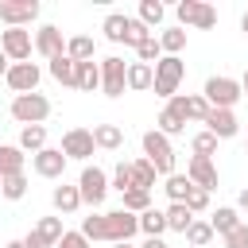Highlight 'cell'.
<instances>
[{
  "label": "cell",
  "mask_w": 248,
  "mask_h": 248,
  "mask_svg": "<svg viewBox=\"0 0 248 248\" xmlns=\"http://www.w3.org/2000/svg\"><path fill=\"white\" fill-rule=\"evenodd\" d=\"M136 232H140V217L128 213V209H112V213L81 217V236H85V240H108V244H120V240H132Z\"/></svg>",
  "instance_id": "1"
},
{
  "label": "cell",
  "mask_w": 248,
  "mask_h": 248,
  "mask_svg": "<svg viewBox=\"0 0 248 248\" xmlns=\"http://www.w3.org/2000/svg\"><path fill=\"white\" fill-rule=\"evenodd\" d=\"M182 78H186V62L178 58V54H163L159 62H155V97H178V85H182Z\"/></svg>",
  "instance_id": "2"
},
{
  "label": "cell",
  "mask_w": 248,
  "mask_h": 248,
  "mask_svg": "<svg viewBox=\"0 0 248 248\" xmlns=\"http://www.w3.org/2000/svg\"><path fill=\"white\" fill-rule=\"evenodd\" d=\"M143 159L155 167V174H163V178H170L174 174V147H170V140L163 136V132H143Z\"/></svg>",
  "instance_id": "3"
},
{
  "label": "cell",
  "mask_w": 248,
  "mask_h": 248,
  "mask_svg": "<svg viewBox=\"0 0 248 248\" xmlns=\"http://www.w3.org/2000/svg\"><path fill=\"white\" fill-rule=\"evenodd\" d=\"M46 116H50V101H46L43 93H23V97H16V101H12V120H19L23 128L43 124Z\"/></svg>",
  "instance_id": "4"
},
{
  "label": "cell",
  "mask_w": 248,
  "mask_h": 248,
  "mask_svg": "<svg viewBox=\"0 0 248 248\" xmlns=\"http://www.w3.org/2000/svg\"><path fill=\"white\" fill-rule=\"evenodd\" d=\"M174 16H178L182 27H198V31H209L217 23V8L205 4V0H178Z\"/></svg>",
  "instance_id": "5"
},
{
  "label": "cell",
  "mask_w": 248,
  "mask_h": 248,
  "mask_svg": "<svg viewBox=\"0 0 248 248\" xmlns=\"http://www.w3.org/2000/svg\"><path fill=\"white\" fill-rule=\"evenodd\" d=\"M202 97L209 101V108H232L244 93H240V81H236V78H225V74H221V78H209V81H205Z\"/></svg>",
  "instance_id": "6"
},
{
  "label": "cell",
  "mask_w": 248,
  "mask_h": 248,
  "mask_svg": "<svg viewBox=\"0 0 248 248\" xmlns=\"http://www.w3.org/2000/svg\"><path fill=\"white\" fill-rule=\"evenodd\" d=\"M124 89H128V62L116 58V54L101 58V93L105 97H120Z\"/></svg>",
  "instance_id": "7"
},
{
  "label": "cell",
  "mask_w": 248,
  "mask_h": 248,
  "mask_svg": "<svg viewBox=\"0 0 248 248\" xmlns=\"http://www.w3.org/2000/svg\"><path fill=\"white\" fill-rule=\"evenodd\" d=\"M0 50H4L12 62H27L31 50H35V39H31L27 27H8V31H0Z\"/></svg>",
  "instance_id": "8"
},
{
  "label": "cell",
  "mask_w": 248,
  "mask_h": 248,
  "mask_svg": "<svg viewBox=\"0 0 248 248\" xmlns=\"http://www.w3.org/2000/svg\"><path fill=\"white\" fill-rule=\"evenodd\" d=\"M39 78H43V70L35 66V62H12V70H8V89L16 93V97H23V93H39Z\"/></svg>",
  "instance_id": "9"
},
{
  "label": "cell",
  "mask_w": 248,
  "mask_h": 248,
  "mask_svg": "<svg viewBox=\"0 0 248 248\" xmlns=\"http://www.w3.org/2000/svg\"><path fill=\"white\" fill-rule=\"evenodd\" d=\"M78 190H81V202H85V205H101L105 194H108V174H105L101 167H81Z\"/></svg>",
  "instance_id": "10"
},
{
  "label": "cell",
  "mask_w": 248,
  "mask_h": 248,
  "mask_svg": "<svg viewBox=\"0 0 248 248\" xmlns=\"http://www.w3.org/2000/svg\"><path fill=\"white\" fill-rule=\"evenodd\" d=\"M39 19V0H4L0 4V23L8 27H31Z\"/></svg>",
  "instance_id": "11"
},
{
  "label": "cell",
  "mask_w": 248,
  "mask_h": 248,
  "mask_svg": "<svg viewBox=\"0 0 248 248\" xmlns=\"http://www.w3.org/2000/svg\"><path fill=\"white\" fill-rule=\"evenodd\" d=\"M62 236H66L62 217H43V221H39V225L23 236V248H54Z\"/></svg>",
  "instance_id": "12"
},
{
  "label": "cell",
  "mask_w": 248,
  "mask_h": 248,
  "mask_svg": "<svg viewBox=\"0 0 248 248\" xmlns=\"http://www.w3.org/2000/svg\"><path fill=\"white\" fill-rule=\"evenodd\" d=\"M97 151V143H93V128H70L66 136H62V155L66 159H89Z\"/></svg>",
  "instance_id": "13"
},
{
  "label": "cell",
  "mask_w": 248,
  "mask_h": 248,
  "mask_svg": "<svg viewBox=\"0 0 248 248\" xmlns=\"http://www.w3.org/2000/svg\"><path fill=\"white\" fill-rule=\"evenodd\" d=\"M35 50H39L46 62L62 58V54H66V39H62V31H58L54 23H43V27L35 31Z\"/></svg>",
  "instance_id": "14"
},
{
  "label": "cell",
  "mask_w": 248,
  "mask_h": 248,
  "mask_svg": "<svg viewBox=\"0 0 248 248\" xmlns=\"http://www.w3.org/2000/svg\"><path fill=\"white\" fill-rule=\"evenodd\" d=\"M66 155H62V147H43L39 155H31V167H35V174H43V178H62V170H66Z\"/></svg>",
  "instance_id": "15"
},
{
  "label": "cell",
  "mask_w": 248,
  "mask_h": 248,
  "mask_svg": "<svg viewBox=\"0 0 248 248\" xmlns=\"http://www.w3.org/2000/svg\"><path fill=\"white\" fill-rule=\"evenodd\" d=\"M205 132H213L217 140H232L240 132V120L232 116V108H209L205 116Z\"/></svg>",
  "instance_id": "16"
},
{
  "label": "cell",
  "mask_w": 248,
  "mask_h": 248,
  "mask_svg": "<svg viewBox=\"0 0 248 248\" xmlns=\"http://www.w3.org/2000/svg\"><path fill=\"white\" fill-rule=\"evenodd\" d=\"M186 178H190L194 186H202V190H217V163L194 155V159L186 163Z\"/></svg>",
  "instance_id": "17"
},
{
  "label": "cell",
  "mask_w": 248,
  "mask_h": 248,
  "mask_svg": "<svg viewBox=\"0 0 248 248\" xmlns=\"http://www.w3.org/2000/svg\"><path fill=\"white\" fill-rule=\"evenodd\" d=\"M167 105H174L186 120H198V124H205V116H209V101H205L202 93H186V97L178 93V97H170Z\"/></svg>",
  "instance_id": "18"
},
{
  "label": "cell",
  "mask_w": 248,
  "mask_h": 248,
  "mask_svg": "<svg viewBox=\"0 0 248 248\" xmlns=\"http://www.w3.org/2000/svg\"><path fill=\"white\" fill-rule=\"evenodd\" d=\"M50 205H54L58 213H78L85 202H81V190H78V186H66V182H62V186H54Z\"/></svg>",
  "instance_id": "19"
},
{
  "label": "cell",
  "mask_w": 248,
  "mask_h": 248,
  "mask_svg": "<svg viewBox=\"0 0 248 248\" xmlns=\"http://www.w3.org/2000/svg\"><path fill=\"white\" fill-rule=\"evenodd\" d=\"M155 132H163L167 140H170V136H182V132H186V116H182L174 105H167V108L159 112V120H155Z\"/></svg>",
  "instance_id": "20"
},
{
  "label": "cell",
  "mask_w": 248,
  "mask_h": 248,
  "mask_svg": "<svg viewBox=\"0 0 248 248\" xmlns=\"http://www.w3.org/2000/svg\"><path fill=\"white\" fill-rule=\"evenodd\" d=\"M151 85H155V66H147V62H128V89L143 93V89H151Z\"/></svg>",
  "instance_id": "21"
},
{
  "label": "cell",
  "mask_w": 248,
  "mask_h": 248,
  "mask_svg": "<svg viewBox=\"0 0 248 248\" xmlns=\"http://www.w3.org/2000/svg\"><path fill=\"white\" fill-rule=\"evenodd\" d=\"M93 143L105 151H120L124 147V132L116 124H93Z\"/></svg>",
  "instance_id": "22"
},
{
  "label": "cell",
  "mask_w": 248,
  "mask_h": 248,
  "mask_svg": "<svg viewBox=\"0 0 248 248\" xmlns=\"http://www.w3.org/2000/svg\"><path fill=\"white\" fill-rule=\"evenodd\" d=\"M163 213H167V229H170V232H182V236H186V229L194 225V213L186 209V202H170Z\"/></svg>",
  "instance_id": "23"
},
{
  "label": "cell",
  "mask_w": 248,
  "mask_h": 248,
  "mask_svg": "<svg viewBox=\"0 0 248 248\" xmlns=\"http://www.w3.org/2000/svg\"><path fill=\"white\" fill-rule=\"evenodd\" d=\"M128 23H132V16L112 12V16H105L101 31H105V39H108V43H124V39H128Z\"/></svg>",
  "instance_id": "24"
},
{
  "label": "cell",
  "mask_w": 248,
  "mask_h": 248,
  "mask_svg": "<svg viewBox=\"0 0 248 248\" xmlns=\"http://www.w3.org/2000/svg\"><path fill=\"white\" fill-rule=\"evenodd\" d=\"M12 174H23V151L12 143H0V178H12Z\"/></svg>",
  "instance_id": "25"
},
{
  "label": "cell",
  "mask_w": 248,
  "mask_h": 248,
  "mask_svg": "<svg viewBox=\"0 0 248 248\" xmlns=\"http://www.w3.org/2000/svg\"><path fill=\"white\" fill-rule=\"evenodd\" d=\"M50 78L74 89V85H78V62H74L70 54H62V58H54V62H50Z\"/></svg>",
  "instance_id": "26"
},
{
  "label": "cell",
  "mask_w": 248,
  "mask_h": 248,
  "mask_svg": "<svg viewBox=\"0 0 248 248\" xmlns=\"http://www.w3.org/2000/svg\"><path fill=\"white\" fill-rule=\"evenodd\" d=\"M74 89H81V93L101 89V62H78V85Z\"/></svg>",
  "instance_id": "27"
},
{
  "label": "cell",
  "mask_w": 248,
  "mask_h": 248,
  "mask_svg": "<svg viewBox=\"0 0 248 248\" xmlns=\"http://www.w3.org/2000/svg\"><path fill=\"white\" fill-rule=\"evenodd\" d=\"M209 225H213V236H229V232L240 225V213H236L232 205H221V209L209 217Z\"/></svg>",
  "instance_id": "28"
},
{
  "label": "cell",
  "mask_w": 248,
  "mask_h": 248,
  "mask_svg": "<svg viewBox=\"0 0 248 248\" xmlns=\"http://www.w3.org/2000/svg\"><path fill=\"white\" fill-rule=\"evenodd\" d=\"M46 147V124H31V128H23L19 132V151H43Z\"/></svg>",
  "instance_id": "29"
},
{
  "label": "cell",
  "mask_w": 248,
  "mask_h": 248,
  "mask_svg": "<svg viewBox=\"0 0 248 248\" xmlns=\"http://www.w3.org/2000/svg\"><path fill=\"white\" fill-rule=\"evenodd\" d=\"M140 232L151 240V236H163L167 232V213L163 209H147V213H140Z\"/></svg>",
  "instance_id": "30"
},
{
  "label": "cell",
  "mask_w": 248,
  "mask_h": 248,
  "mask_svg": "<svg viewBox=\"0 0 248 248\" xmlns=\"http://www.w3.org/2000/svg\"><path fill=\"white\" fill-rule=\"evenodd\" d=\"M66 54H70L74 62H93V39H89V35L66 39Z\"/></svg>",
  "instance_id": "31"
},
{
  "label": "cell",
  "mask_w": 248,
  "mask_h": 248,
  "mask_svg": "<svg viewBox=\"0 0 248 248\" xmlns=\"http://www.w3.org/2000/svg\"><path fill=\"white\" fill-rule=\"evenodd\" d=\"M132 182H136V190H147V194H151V186H155V167H151L147 159H132Z\"/></svg>",
  "instance_id": "32"
},
{
  "label": "cell",
  "mask_w": 248,
  "mask_h": 248,
  "mask_svg": "<svg viewBox=\"0 0 248 248\" xmlns=\"http://www.w3.org/2000/svg\"><path fill=\"white\" fill-rule=\"evenodd\" d=\"M159 46H163V54H182V46H186V27H167V31L159 35Z\"/></svg>",
  "instance_id": "33"
},
{
  "label": "cell",
  "mask_w": 248,
  "mask_h": 248,
  "mask_svg": "<svg viewBox=\"0 0 248 248\" xmlns=\"http://www.w3.org/2000/svg\"><path fill=\"white\" fill-rule=\"evenodd\" d=\"M163 16H167V8H163L159 0H143V4H140V16H136V19H140L143 27H159V23H163Z\"/></svg>",
  "instance_id": "34"
},
{
  "label": "cell",
  "mask_w": 248,
  "mask_h": 248,
  "mask_svg": "<svg viewBox=\"0 0 248 248\" xmlns=\"http://www.w3.org/2000/svg\"><path fill=\"white\" fill-rule=\"evenodd\" d=\"M163 190H167V198H170V202H186V194L194 190V182H190L186 174H170V178L163 182Z\"/></svg>",
  "instance_id": "35"
},
{
  "label": "cell",
  "mask_w": 248,
  "mask_h": 248,
  "mask_svg": "<svg viewBox=\"0 0 248 248\" xmlns=\"http://www.w3.org/2000/svg\"><path fill=\"white\" fill-rule=\"evenodd\" d=\"M120 209H128V213H136V217H140V213H147V209H151V194H147V190H128Z\"/></svg>",
  "instance_id": "36"
},
{
  "label": "cell",
  "mask_w": 248,
  "mask_h": 248,
  "mask_svg": "<svg viewBox=\"0 0 248 248\" xmlns=\"http://www.w3.org/2000/svg\"><path fill=\"white\" fill-rule=\"evenodd\" d=\"M190 151L202 155V159H213V151H217V136H213V132H198V136L190 140Z\"/></svg>",
  "instance_id": "37"
},
{
  "label": "cell",
  "mask_w": 248,
  "mask_h": 248,
  "mask_svg": "<svg viewBox=\"0 0 248 248\" xmlns=\"http://www.w3.org/2000/svg\"><path fill=\"white\" fill-rule=\"evenodd\" d=\"M186 240H190L194 248H205V244L213 240V225H209V221H194V225L186 229Z\"/></svg>",
  "instance_id": "38"
},
{
  "label": "cell",
  "mask_w": 248,
  "mask_h": 248,
  "mask_svg": "<svg viewBox=\"0 0 248 248\" xmlns=\"http://www.w3.org/2000/svg\"><path fill=\"white\" fill-rule=\"evenodd\" d=\"M136 58H140V62H147V66H155V62L163 58V46H159V35H151L147 43H140V46H136Z\"/></svg>",
  "instance_id": "39"
},
{
  "label": "cell",
  "mask_w": 248,
  "mask_h": 248,
  "mask_svg": "<svg viewBox=\"0 0 248 248\" xmlns=\"http://www.w3.org/2000/svg\"><path fill=\"white\" fill-rule=\"evenodd\" d=\"M112 186L120 190V194H128V190H136V182H132V163H116V170H112Z\"/></svg>",
  "instance_id": "40"
},
{
  "label": "cell",
  "mask_w": 248,
  "mask_h": 248,
  "mask_svg": "<svg viewBox=\"0 0 248 248\" xmlns=\"http://www.w3.org/2000/svg\"><path fill=\"white\" fill-rule=\"evenodd\" d=\"M27 194V174H12V178H4V198L8 202H19Z\"/></svg>",
  "instance_id": "41"
},
{
  "label": "cell",
  "mask_w": 248,
  "mask_h": 248,
  "mask_svg": "<svg viewBox=\"0 0 248 248\" xmlns=\"http://www.w3.org/2000/svg\"><path fill=\"white\" fill-rule=\"evenodd\" d=\"M186 209H190V213H202V209H209V190L194 186V190L186 194Z\"/></svg>",
  "instance_id": "42"
},
{
  "label": "cell",
  "mask_w": 248,
  "mask_h": 248,
  "mask_svg": "<svg viewBox=\"0 0 248 248\" xmlns=\"http://www.w3.org/2000/svg\"><path fill=\"white\" fill-rule=\"evenodd\" d=\"M147 39H151V27H143L140 19H132V23H128V39H124V43H128V46H140V43H147Z\"/></svg>",
  "instance_id": "43"
},
{
  "label": "cell",
  "mask_w": 248,
  "mask_h": 248,
  "mask_svg": "<svg viewBox=\"0 0 248 248\" xmlns=\"http://www.w3.org/2000/svg\"><path fill=\"white\" fill-rule=\"evenodd\" d=\"M225 248H248V225H244V221L225 236Z\"/></svg>",
  "instance_id": "44"
},
{
  "label": "cell",
  "mask_w": 248,
  "mask_h": 248,
  "mask_svg": "<svg viewBox=\"0 0 248 248\" xmlns=\"http://www.w3.org/2000/svg\"><path fill=\"white\" fill-rule=\"evenodd\" d=\"M54 248H89V240H85V236H81V229H78V232H66Z\"/></svg>",
  "instance_id": "45"
},
{
  "label": "cell",
  "mask_w": 248,
  "mask_h": 248,
  "mask_svg": "<svg viewBox=\"0 0 248 248\" xmlns=\"http://www.w3.org/2000/svg\"><path fill=\"white\" fill-rule=\"evenodd\" d=\"M8 70H12V58L0 50V78H8Z\"/></svg>",
  "instance_id": "46"
},
{
  "label": "cell",
  "mask_w": 248,
  "mask_h": 248,
  "mask_svg": "<svg viewBox=\"0 0 248 248\" xmlns=\"http://www.w3.org/2000/svg\"><path fill=\"white\" fill-rule=\"evenodd\" d=\"M140 248H167V240H163V236H151V240H143Z\"/></svg>",
  "instance_id": "47"
},
{
  "label": "cell",
  "mask_w": 248,
  "mask_h": 248,
  "mask_svg": "<svg viewBox=\"0 0 248 248\" xmlns=\"http://www.w3.org/2000/svg\"><path fill=\"white\" fill-rule=\"evenodd\" d=\"M236 209H248V186H244V190L236 194Z\"/></svg>",
  "instance_id": "48"
},
{
  "label": "cell",
  "mask_w": 248,
  "mask_h": 248,
  "mask_svg": "<svg viewBox=\"0 0 248 248\" xmlns=\"http://www.w3.org/2000/svg\"><path fill=\"white\" fill-rule=\"evenodd\" d=\"M240 93L248 97V70H244V78H240Z\"/></svg>",
  "instance_id": "49"
},
{
  "label": "cell",
  "mask_w": 248,
  "mask_h": 248,
  "mask_svg": "<svg viewBox=\"0 0 248 248\" xmlns=\"http://www.w3.org/2000/svg\"><path fill=\"white\" fill-rule=\"evenodd\" d=\"M240 31H244V35H248V12H244V16H240Z\"/></svg>",
  "instance_id": "50"
},
{
  "label": "cell",
  "mask_w": 248,
  "mask_h": 248,
  "mask_svg": "<svg viewBox=\"0 0 248 248\" xmlns=\"http://www.w3.org/2000/svg\"><path fill=\"white\" fill-rule=\"evenodd\" d=\"M112 248H136V244H132V240H120V244H112Z\"/></svg>",
  "instance_id": "51"
},
{
  "label": "cell",
  "mask_w": 248,
  "mask_h": 248,
  "mask_svg": "<svg viewBox=\"0 0 248 248\" xmlns=\"http://www.w3.org/2000/svg\"><path fill=\"white\" fill-rule=\"evenodd\" d=\"M4 248H23V240H12V244H4Z\"/></svg>",
  "instance_id": "52"
},
{
  "label": "cell",
  "mask_w": 248,
  "mask_h": 248,
  "mask_svg": "<svg viewBox=\"0 0 248 248\" xmlns=\"http://www.w3.org/2000/svg\"><path fill=\"white\" fill-rule=\"evenodd\" d=\"M0 198H4V178H0Z\"/></svg>",
  "instance_id": "53"
}]
</instances>
